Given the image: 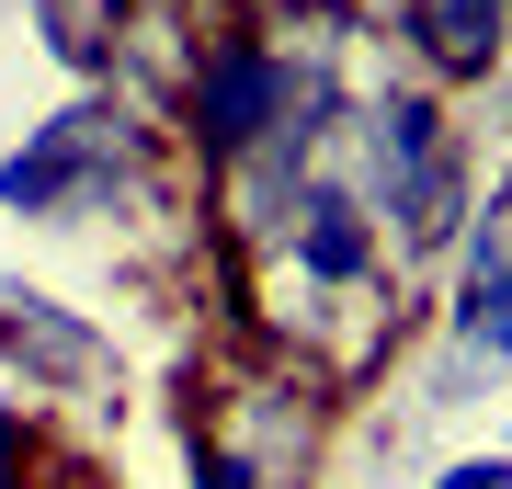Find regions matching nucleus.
<instances>
[{
  "label": "nucleus",
  "mask_w": 512,
  "mask_h": 489,
  "mask_svg": "<svg viewBox=\"0 0 512 489\" xmlns=\"http://www.w3.org/2000/svg\"><path fill=\"white\" fill-rule=\"evenodd\" d=\"M0 353L23 364V376H46V387H69V376H92L103 342L80 319H57V296H0Z\"/></svg>",
  "instance_id": "nucleus-3"
},
{
  "label": "nucleus",
  "mask_w": 512,
  "mask_h": 489,
  "mask_svg": "<svg viewBox=\"0 0 512 489\" xmlns=\"http://www.w3.org/2000/svg\"><path fill=\"white\" fill-rule=\"evenodd\" d=\"M456 353L501 364L512 353V205H490L467 239V285H456Z\"/></svg>",
  "instance_id": "nucleus-2"
},
{
  "label": "nucleus",
  "mask_w": 512,
  "mask_h": 489,
  "mask_svg": "<svg viewBox=\"0 0 512 489\" xmlns=\"http://www.w3.org/2000/svg\"><path fill=\"white\" fill-rule=\"evenodd\" d=\"M501 205H512V182H501Z\"/></svg>",
  "instance_id": "nucleus-6"
},
{
  "label": "nucleus",
  "mask_w": 512,
  "mask_h": 489,
  "mask_svg": "<svg viewBox=\"0 0 512 489\" xmlns=\"http://www.w3.org/2000/svg\"><path fill=\"white\" fill-rule=\"evenodd\" d=\"M433 489H512V455H467V467H444Z\"/></svg>",
  "instance_id": "nucleus-5"
},
{
  "label": "nucleus",
  "mask_w": 512,
  "mask_h": 489,
  "mask_svg": "<svg viewBox=\"0 0 512 489\" xmlns=\"http://www.w3.org/2000/svg\"><path fill=\"white\" fill-rule=\"evenodd\" d=\"M399 23H410V46L433 57V69H456V80H478L501 57V0H399Z\"/></svg>",
  "instance_id": "nucleus-4"
},
{
  "label": "nucleus",
  "mask_w": 512,
  "mask_h": 489,
  "mask_svg": "<svg viewBox=\"0 0 512 489\" xmlns=\"http://www.w3.org/2000/svg\"><path fill=\"white\" fill-rule=\"evenodd\" d=\"M126 114L114 103H80L57 114V126L23 148V160H0V205H23V217H57V205H103V182L126 171Z\"/></svg>",
  "instance_id": "nucleus-1"
}]
</instances>
